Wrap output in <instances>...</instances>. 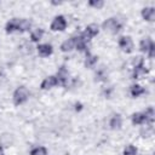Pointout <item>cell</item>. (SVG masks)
<instances>
[{"label":"cell","mask_w":155,"mask_h":155,"mask_svg":"<svg viewBox=\"0 0 155 155\" xmlns=\"http://www.w3.org/2000/svg\"><path fill=\"white\" fill-rule=\"evenodd\" d=\"M29 97H30V91L28 90V87L24 85H21L13 91L12 101L15 105H22L29 99Z\"/></svg>","instance_id":"6da1fadb"},{"label":"cell","mask_w":155,"mask_h":155,"mask_svg":"<svg viewBox=\"0 0 155 155\" xmlns=\"http://www.w3.org/2000/svg\"><path fill=\"white\" fill-rule=\"evenodd\" d=\"M122 27H124V23L116 17H110L102 23V29L110 34H117L122 29Z\"/></svg>","instance_id":"7a4b0ae2"},{"label":"cell","mask_w":155,"mask_h":155,"mask_svg":"<svg viewBox=\"0 0 155 155\" xmlns=\"http://www.w3.org/2000/svg\"><path fill=\"white\" fill-rule=\"evenodd\" d=\"M67 25H68V22L65 19V17L63 15H58L52 19V22L50 24V29L52 31H64Z\"/></svg>","instance_id":"3957f363"},{"label":"cell","mask_w":155,"mask_h":155,"mask_svg":"<svg viewBox=\"0 0 155 155\" xmlns=\"http://www.w3.org/2000/svg\"><path fill=\"white\" fill-rule=\"evenodd\" d=\"M117 45L126 53H131L134 50V44H133V40H132V38L130 35H122V36H120L119 40H117Z\"/></svg>","instance_id":"277c9868"},{"label":"cell","mask_w":155,"mask_h":155,"mask_svg":"<svg viewBox=\"0 0 155 155\" xmlns=\"http://www.w3.org/2000/svg\"><path fill=\"white\" fill-rule=\"evenodd\" d=\"M56 78H57L58 85H61L63 87H68L69 81H70V75H69V71H68L65 65L59 67V69L56 73Z\"/></svg>","instance_id":"5b68a950"},{"label":"cell","mask_w":155,"mask_h":155,"mask_svg":"<svg viewBox=\"0 0 155 155\" xmlns=\"http://www.w3.org/2000/svg\"><path fill=\"white\" fill-rule=\"evenodd\" d=\"M88 40L80 33L79 35L75 36V50L79 52H87L88 51Z\"/></svg>","instance_id":"8992f818"},{"label":"cell","mask_w":155,"mask_h":155,"mask_svg":"<svg viewBox=\"0 0 155 155\" xmlns=\"http://www.w3.org/2000/svg\"><path fill=\"white\" fill-rule=\"evenodd\" d=\"M56 86H58V81H57L56 75H48V76H46L41 81V84H40V88L44 90V91L51 90V88H53Z\"/></svg>","instance_id":"52a82bcc"},{"label":"cell","mask_w":155,"mask_h":155,"mask_svg":"<svg viewBox=\"0 0 155 155\" xmlns=\"http://www.w3.org/2000/svg\"><path fill=\"white\" fill-rule=\"evenodd\" d=\"M36 51H38V54L40 57L46 58V57H50L53 53V47H52L51 44H38Z\"/></svg>","instance_id":"ba28073f"},{"label":"cell","mask_w":155,"mask_h":155,"mask_svg":"<svg viewBox=\"0 0 155 155\" xmlns=\"http://www.w3.org/2000/svg\"><path fill=\"white\" fill-rule=\"evenodd\" d=\"M122 126V116L119 113H114L109 119V127L111 130H120Z\"/></svg>","instance_id":"9c48e42d"},{"label":"cell","mask_w":155,"mask_h":155,"mask_svg":"<svg viewBox=\"0 0 155 155\" xmlns=\"http://www.w3.org/2000/svg\"><path fill=\"white\" fill-rule=\"evenodd\" d=\"M142 18L147 22H153L155 19V7L154 6H145L142 8Z\"/></svg>","instance_id":"30bf717a"},{"label":"cell","mask_w":155,"mask_h":155,"mask_svg":"<svg viewBox=\"0 0 155 155\" xmlns=\"http://www.w3.org/2000/svg\"><path fill=\"white\" fill-rule=\"evenodd\" d=\"M155 44L153 41V39L150 36H147V38H143L140 41H139V51L143 52V53H147L151 47H154Z\"/></svg>","instance_id":"8fae6325"},{"label":"cell","mask_w":155,"mask_h":155,"mask_svg":"<svg viewBox=\"0 0 155 155\" xmlns=\"http://www.w3.org/2000/svg\"><path fill=\"white\" fill-rule=\"evenodd\" d=\"M75 50V36H70L69 39L64 40L61 44V51L62 52H71Z\"/></svg>","instance_id":"7c38bea8"},{"label":"cell","mask_w":155,"mask_h":155,"mask_svg":"<svg viewBox=\"0 0 155 155\" xmlns=\"http://www.w3.org/2000/svg\"><path fill=\"white\" fill-rule=\"evenodd\" d=\"M97 62H98V57L96 56V54H93V53H91V52H86V57H85V61H84V65H85V68H88V69H91V68H94V65L97 64Z\"/></svg>","instance_id":"4fadbf2b"},{"label":"cell","mask_w":155,"mask_h":155,"mask_svg":"<svg viewBox=\"0 0 155 155\" xmlns=\"http://www.w3.org/2000/svg\"><path fill=\"white\" fill-rule=\"evenodd\" d=\"M132 79L137 80V79H140L142 76H144L145 74L149 73V69L145 67V64L143 65H139V67H136V68H132Z\"/></svg>","instance_id":"5bb4252c"},{"label":"cell","mask_w":155,"mask_h":155,"mask_svg":"<svg viewBox=\"0 0 155 155\" xmlns=\"http://www.w3.org/2000/svg\"><path fill=\"white\" fill-rule=\"evenodd\" d=\"M144 93H145V88L143 86H140L139 84H133V85L130 86V94H131V97L138 98V97H140Z\"/></svg>","instance_id":"9a60e30c"},{"label":"cell","mask_w":155,"mask_h":155,"mask_svg":"<svg viewBox=\"0 0 155 155\" xmlns=\"http://www.w3.org/2000/svg\"><path fill=\"white\" fill-rule=\"evenodd\" d=\"M131 122L134 126H140V125H145V116L143 111H137L133 113L131 116Z\"/></svg>","instance_id":"2e32d148"},{"label":"cell","mask_w":155,"mask_h":155,"mask_svg":"<svg viewBox=\"0 0 155 155\" xmlns=\"http://www.w3.org/2000/svg\"><path fill=\"white\" fill-rule=\"evenodd\" d=\"M31 29V21L28 18H19L18 19V33H25Z\"/></svg>","instance_id":"e0dca14e"},{"label":"cell","mask_w":155,"mask_h":155,"mask_svg":"<svg viewBox=\"0 0 155 155\" xmlns=\"http://www.w3.org/2000/svg\"><path fill=\"white\" fill-rule=\"evenodd\" d=\"M84 33H85L90 39H92V38H94V36H97V35L99 34V27H98V24H96V23H90V24L85 28Z\"/></svg>","instance_id":"ac0fdd59"},{"label":"cell","mask_w":155,"mask_h":155,"mask_svg":"<svg viewBox=\"0 0 155 155\" xmlns=\"http://www.w3.org/2000/svg\"><path fill=\"white\" fill-rule=\"evenodd\" d=\"M18 19L19 18H11L10 21H7V23L5 24V31L7 34H12L18 30Z\"/></svg>","instance_id":"d6986e66"},{"label":"cell","mask_w":155,"mask_h":155,"mask_svg":"<svg viewBox=\"0 0 155 155\" xmlns=\"http://www.w3.org/2000/svg\"><path fill=\"white\" fill-rule=\"evenodd\" d=\"M45 34V30L42 28H36L34 29L31 33H30V41L31 42H35V44H39V41L42 39Z\"/></svg>","instance_id":"ffe728a7"},{"label":"cell","mask_w":155,"mask_h":155,"mask_svg":"<svg viewBox=\"0 0 155 155\" xmlns=\"http://www.w3.org/2000/svg\"><path fill=\"white\" fill-rule=\"evenodd\" d=\"M13 144V136L10 133H4L2 136H0V145L2 148L6 147H11Z\"/></svg>","instance_id":"44dd1931"},{"label":"cell","mask_w":155,"mask_h":155,"mask_svg":"<svg viewBox=\"0 0 155 155\" xmlns=\"http://www.w3.org/2000/svg\"><path fill=\"white\" fill-rule=\"evenodd\" d=\"M144 116H145V124H154V120H155V111H154V108L153 107H148L144 111Z\"/></svg>","instance_id":"7402d4cb"},{"label":"cell","mask_w":155,"mask_h":155,"mask_svg":"<svg viewBox=\"0 0 155 155\" xmlns=\"http://www.w3.org/2000/svg\"><path fill=\"white\" fill-rule=\"evenodd\" d=\"M139 133H140V136H142L143 138H148V137L153 136V133H154V127H153V125H151V124H145V126L142 127V130H140Z\"/></svg>","instance_id":"603a6c76"},{"label":"cell","mask_w":155,"mask_h":155,"mask_svg":"<svg viewBox=\"0 0 155 155\" xmlns=\"http://www.w3.org/2000/svg\"><path fill=\"white\" fill-rule=\"evenodd\" d=\"M105 80H107V71H105L104 67H102V68L96 70V73H94V81L101 82V81H105Z\"/></svg>","instance_id":"cb8c5ba5"},{"label":"cell","mask_w":155,"mask_h":155,"mask_svg":"<svg viewBox=\"0 0 155 155\" xmlns=\"http://www.w3.org/2000/svg\"><path fill=\"white\" fill-rule=\"evenodd\" d=\"M47 149H46V147H42V145H38V147H34L31 150H30V153H29V155H47Z\"/></svg>","instance_id":"d4e9b609"},{"label":"cell","mask_w":155,"mask_h":155,"mask_svg":"<svg viewBox=\"0 0 155 155\" xmlns=\"http://www.w3.org/2000/svg\"><path fill=\"white\" fill-rule=\"evenodd\" d=\"M137 153H138V149H137V147H134L133 144L126 145L125 149H124V151H122L124 155H137Z\"/></svg>","instance_id":"484cf974"},{"label":"cell","mask_w":155,"mask_h":155,"mask_svg":"<svg viewBox=\"0 0 155 155\" xmlns=\"http://www.w3.org/2000/svg\"><path fill=\"white\" fill-rule=\"evenodd\" d=\"M88 6L96 8V10H99L104 6V1L103 0H90L88 1Z\"/></svg>","instance_id":"4316f807"},{"label":"cell","mask_w":155,"mask_h":155,"mask_svg":"<svg viewBox=\"0 0 155 155\" xmlns=\"http://www.w3.org/2000/svg\"><path fill=\"white\" fill-rule=\"evenodd\" d=\"M132 68H136V67H139V65H143L144 64V58L142 56H136L132 58Z\"/></svg>","instance_id":"83f0119b"},{"label":"cell","mask_w":155,"mask_h":155,"mask_svg":"<svg viewBox=\"0 0 155 155\" xmlns=\"http://www.w3.org/2000/svg\"><path fill=\"white\" fill-rule=\"evenodd\" d=\"M147 54H148V57H149V58H154V54H155V46H154V47H151V48L147 52Z\"/></svg>","instance_id":"f1b7e54d"},{"label":"cell","mask_w":155,"mask_h":155,"mask_svg":"<svg viewBox=\"0 0 155 155\" xmlns=\"http://www.w3.org/2000/svg\"><path fill=\"white\" fill-rule=\"evenodd\" d=\"M82 109V104L81 103H75V110L76 111H80Z\"/></svg>","instance_id":"f546056e"},{"label":"cell","mask_w":155,"mask_h":155,"mask_svg":"<svg viewBox=\"0 0 155 155\" xmlns=\"http://www.w3.org/2000/svg\"><path fill=\"white\" fill-rule=\"evenodd\" d=\"M0 155H5V151H4V148L0 145Z\"/></svg>","instance_id":"4dcf8cb0"}]
</instances>
